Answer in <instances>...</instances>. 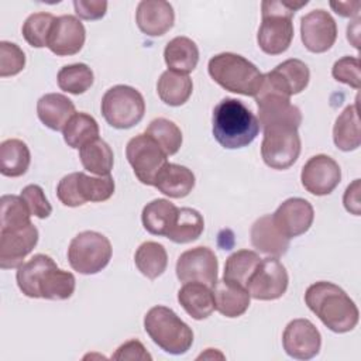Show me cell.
<instances>
[{
  "label": "cell",
  "mask_w": 361,
  "mask_h": 361,
  "mask_svg": "<svg viewBox=\"0 0 361 361\" xmlns=\"http://www.w3.org/2000/svg\"><path fill=\"white\" fill-rule=\"evenodd\" d=\"M18 289L32 299L66 300L76 286L72 272L59 269L55 261L45 254H35L17 268Z\"/></svg>",
  "instance_id": "1"
},
{
  "label": "cell",
  "mask_w": 361,
  "mask_h": 361,
  "mask_svg": "<svg viewBox=\"0 0 361 361\" xmlns=\"http://www.w3.org/2000/svg\"><path fill=\"white\" fill-rule=\"evenodd\" d=\"M305 303L334 333H348L358 324L360 310L357 305L344 289L333 282L312 283L305 292Z\"/></svg>",
  "instance_id": "2"
},
{
  "label": "cell",
  "mask_w": 361,
  "mask_h": 361,
  "mask_svg": "<svg viewBox=\"0 0 361 361\" xmlns=\"http://www.w3.org/2000/svg\"><path fill=\"white\" fill-rule=\"evenodd\" d=\"M259 128L257 116L238 99L224 97L213 109V137L226 149L250 145L258 135Z\"/></svg>",
  "instance_id": "3"
},
{
  "label": "cell",
  "mask_w": 361,
  "mask_h": 361,
  "mask_svg": "<svg viewBox=\"0 0 361 361\" xmlns=\"http://www.w3.org/2000/svg\"><path fill=\"white\" fill-rule=\"evenodd\" d=\"M306 4V0H265L261 3L262 21L258 28L257 42L262 52L279 55L289 48L293 39L292 18Z\"/></svg>",
  "instance_id": "4"
},
{
  "label": "cell",
  "mask_w": 361,
  "mask_h": 361,
  "mask_svg": "<svg viewBox=\"0 0 361 361\" xmlns=\"http://www.w3.org/2000/svg\"><path fill=\"white\" fill-rule=\"evenodd\" d=\"M207 71L219 86L243 96H255L264 76L252 62L234 52L212 56Z\"/></svg>",
  "instance_id": "5"
},
{
  "label": "cell",
  "mask_w": 361,
  "mask_h": 361,
  "mask_svg": "<svg viewBox=\"0 0 361 361\" xmlns=\"http://www.w3.org/2000/svg\"><path fill=\"white\" fill-rule=\"evenodd\" d=\"M144 330L165 353L182 355L193 344L192 329L169 307L154 306L144 316Z\"/></svg>",
  "instance_id": "6"
},
{
  "label": "cell",
  "mask_w": 361,
  "mask_h": 361,
  "mask_svg": "<svg viewBox=\"0 0 361 361\" xmlns=\"http://www.w3.org/2000/svg\"><path fill=\"white\" fill-rule=\"evenodd\" d=\"M100 109L109 126L118 130H127L142 120L145 100L135 87L116 85L103 94Z\"/></svg>",
  "instance_id": "7"
},
{
  "label": "cell",
  "mask_w": 361,
  "mask_h": 361,
  "mask_svg": "<svg viewBox=\"0 0 361 361\" xmlns=\"http://www.w3.org/2000/svg\"><path fill=\"white\" fill-rule=\"evenodd\" d=\"M114 189L111 175L90 176L85 172H72L59 180L56 196L63 206L78 207L87 202H106L113 196Z\"/></svg>",
  "instance_id": "8"
},
{
  "label": "cell",
  "mask_w": 361,
  "mask_h": 361,
  "mask_svg": "<svg viewBox=\"0 0 361 361\" xmlns=\"http://www.w3.org/2000/svg\"><path fill=\"white\" fill-rule=\"evenodd\" d=\"M113 248L110 240L97 231L86 230L76 234L68 247V261L73 271L93 275L107 267Z\"/></svg>",
  "instance_id": "9"
},
{
  "label": "cell",
  "mask_w": 361,
  "mask_h": 361,
  "mask_svg": "<svg viewBox=\"0 0 361 361\" xmlns=\"http://www.w3.org/2000/svg\"><path fill=\"white\" fill-rule=\"evenodd\" d=\"M261 157L267 166L272 169H288L300 154L302 142L298 128L290 126H271L262 128Z\"/></svg>",
  "instance_id": "10"
},
{
  "label": "cell",
  "mask_w": 361,
  "mask_h": 361,
  "mask_svg": "<svg viewBox=\"0 0 361 361\" xmlns=\"http://www.w3.org/2000/svg\"><path fill=\"white\" fill-rule=\"evenodd\" d=\"M126 157L137 179L147 186H154L158 172L168 162V155L145 133L137 134L127 142Z\"/></svg>",
  "instance_id": "11"
},
{
  "label": "cell",
  "mask_w": 361,
  "mask_h": 361,
  "mask_svg": "<svg viewBox=\"0 0 361 361\" xmlns=\"http://www.w3.org/2000/svg\"><path fill=\"white\" fill-rule=\"evenodd\" d=\"M309 79L310 71L307 65L300 59L290 58L262 76L258 92L274 93L290 99V96L299 94L307 87Z\"/></svg>",
  "instance_id": "12"
},
{
  "label": "cell",
  "mask_w": 361,
  "mask_h": 361,
  "mask_svg": "<svg viewBox=\"0 0 361 361\" xmlns=\"http://www.w3.org/2000/svg\"><path fill=\"white\" fill-rule=\"evenodd\" d=\"M289 276L283 264L275 257L261 258L255 271L248 279L250 296L257 300H275L283 296L288 289Z\"/></svg>",
  "instance_id": "13"
},
{
  "label": "cell",
  "mask_w": 361,
  "mask_h": 361,
  "mask_svg": "<svg viewBox=\"0 0 361 361\" xmlns=\"http://www.w3.org/2000/svg\"><path fill=\"white\" fill-rule=\"evenodd\" d=\"M176 276L180 282H202L210 288L217 282L219 261L209 247H195L182 252L176 261Z\"/></svg>",
  "instance_id": "14"
},
{
  "label": "cell",
  "mask_w": 361,
  "mask_h": 361,
  "mask_svg": "<svg viewBox=\"0 0 361 361\" xmlns=\"http://www.w3.org/2000/svg\"><path fill=\"white\" fill-rule=\"evenodd\" d=\"M341 180L340 165L329 155L317 154L306 161L300 172L302 186L314 196L330 195Z\"/></svg>",
  "instance_id": "15"
},
{
  "label": "cell",
  "mask_w": 361,
  "mask_h": 361,
  "mask_svg": "<svg viewBox=\"0 0 361 361\" xmlns=\"http://www.w3.org/2000/svg\"><path fill=\"white\" fill-rule=\"evenodd\" d=\"M300 38L307 51L323 54L329 51L337 39V24L329 11L316 8L302 17Z\"/></svg>",
  "instance_id": "16"
},
{
  "label": "cell",
  "mask_w": 361,
  "mask_h": 361,
  "mask_svg": "<svg viewBox=\"0 0 361 361\" xmlns=\"http://www.w3.org/2000/svg\"><path fill=\"white\" fill-rule=\"evenodd\" d=\"M285 353L295 360H312L322 347V336L317 327L307 319H293L282 334Z\"/></svg>",
  "instance_id": "17"
},
{
  "label": "cell",
  "mask_w": 361,
  "mask_h": 361,
  "mask_svg": "<svg viewBox=\"0 0 361 361\" xmlns=\"http://www.w3.org/2000/svg\"><path fill=\"white\" fill-rule=\"evenodd\" d=\"M38 243V228L30 223L17 230L0 231V268H18Z\"/></svg>",
  "instance_id": "18"
},
{
  "label": "cell",
  "mask_w": 361,
  "mask_h": 361,
  "mask_svg": "<svg viewBox=\"0 0 361 361\" xmlns=\"http://www.w3.org/2000/svg\"><path fill=\"white\" fill-rule=\"evenodd\" d=\"M86 30L83 23L71 14L55 17L48 37V48L58 56L78 54L85 44Z\"/></svg>",
  "instance_id": "19"
},
{
  "label": "cell",
  "mask_w": 361,
  "mask_h": 361,
  "mask_svg": "<svg viewBox=\"0 0 361 361\" xmlns=\"http://www.w3.org/2000/svg\"><path fill=\"white\" fill-rule=\"evenodd\" d=\"M272 219L279 231L290 240L310 228L314 220V210L306 199L289 197L278 206Z\"/></svg>",
  "instance_id": "20"
},
{
  "label": "cell",
  "mask_w": 361,
  "mask_h": 361,
  "mask_svg": "<svg viewBox=\"0 0 361 361\" xmlns=\"http://www.w3.org/2000/svg\"><path fill=\"white\" fill-rule=\"evenodd\" d=\"M135 23L145 35L161 37L173 27V7L165 0H142L137 6Z\"/></svg>",
  "instance_id": "21"
},
{
  "label": "cell",
  "mask_w": 361,
  "mask_h": 361,
  "mask_svg": "<svg viewBox=\"0 0 361 361\" xmlns=\"http://www.w3.org/2000/svg\"><path fill=\"white\" fill-rule=\"evenodd\" d=\"M251 244L257 251L279 258L288 252L290 240L275 226L272 214H264L251 226Z\"/></svg>",
  "instance_id": "22"
},
{
  "label": "cell",
  "mask_w": 361,
  "mask_h": 361,
  "mask_svg": "<svg viewBox=\"0 0 361 361\" xmlns=\"http://www.w3.org/2000/svg\"><path fill=\"white\" fill-rule=\"evenodd\" d=\"M214 309L226 317H238L244 314L250 306V292L247 288L228 282L226 279H217L213 286Z\"/></svg>",
  "instance_id": "23"
},
{
  "label": "cell",
  "mask_w": 361,
  "mask_h": 361,
  "mask_svg": "<svg viewBox=\"0 0 361 361\" xmlns=\"http://www.w3.org/2000/svg\"><path fill=\"white\" fill-rule=\"evenodd\" d=\"M75 113L73 102L62 93H47L37 102L39 121L54 131H62Z\"/></svg>",
  "instance_id": "24"
},
{
  "label": "cell",
  "mask_w": 361,
  "mask_h": 361,
  "mask_svg": "<svg viewBox=\"0 0 361 361\" xmlns=\"http://www.w3.org/2000/svg\"><path fill=\"white\" fill-rule=\"evenodd\" d=\"M195 182V173L189 168L166 162L158 172L154 186L172 199H182L193 190Z\"/></svg>",
  "instance_id": "25"
},
{
  "label": "cell",
  "mask_w": 361,
  "mask_h": 361,
  "mask_svg": "<svg viewBox=\"0 0 361 361\" xmlns=\"http://www.w3.org/2000/svg\"><path fill=\"white\" fill-rule=\"evenodd\" d=\"M178 302L195 320L207 319L214 312L213 290L202 282H185L178 290Z\"/></svg>",
  "instance_id": "26"
},
{
  "label": "cell",
  "mask_w": 361,
  "mask_h": 361,
  "mask_svg": "<svg viewBox=\"0 0 361 361\" xmlns=\"http://www.w3.org/2000/svg\"><path fill=\"white\" fill-rule=\"evenodd\" d=\"M164 59L171 71L188 75L197 66L199 48L196 42L188 37H175L166 44Z\"/></svg>",
  "instance_id": "27"
},
{
  "label": "cell",
  "mask_w": 361,
  "mask_h": 361,
  "mask_svg": "<svg viewBox=\"0 0 361 361\" xmlns=\"http://www.w3.org/2000/svg\"><path fill=\"white\" fill-rule=\"evenodd\" d=\"M193 92V82L189 75L175 71H165L157 82V93L159 99L172 107L185 104Z\"/></svg>",
  "instance_id": "28"
},
{
  "label": "cell",
  "mask_w": 361,
  "mask_h": 361,
  "mask_svg": "<svg viewBox=\"0 0 361 361\" xmlns=\"http://www.w3.org/2000/svg\"><path fill=\"white\" fill-rule=\"evenodd\" d=\"M333 141L341 151H354L361 144L358 103L347 106L336 118L333 127Z\"/></svg>",
  "instance_id": "29"
},
{
  "label": "cell",
  "mask_w": 361,
  "mask_h": 361,
  "mask_svg": "<svg viewBox=\"0 0 361 361\" xmlns=\"http://www.w3.org/2000/svg\"><path fill=\"white\" fill-rule=\"evenodd\" d=\"M178 209L168 199H154L147 203L141 213V220L144 228L152 235H166L172 227Z\"/></svg>",
  "instance_id": "30"
},
{
  "label": "cell",
  "mask_w": 361,
  "mask_h": 361,
  "mask_svg": "<svg viewBox=\"0 0 361 361\" xmlns=\"http://www.w3.org/2000/svg\"><path fill=\"white\" fill-rule=\"evenodd\" d=\"M31 162L28 145L18 138H8L0 144V172L7 178L23 176Z\"/></svg>",
  "instance_id": "31"
},
{
  "label": "cell",
  "mask_w": 361,
  "mask_h": 361,
  "mask_svg": "<svg viewBox=\"0 0 361 361\" xmlns=\"http://www.w3.org/2000/svg\"><path fill=\"white\" fill-rule=\"evenodd\" d=\"M82 166L97 176L110 175L114 164V155L110 145L100 137L89 141L79 149Z\"/></svg>",
  "instance_id": "32"
},
{
  "label": "cell",
  "mask_w": 361,
  "mask_h": 361,
  "mask_svg": "<svg viewBox=\"0 0 361 361\" xmlns=\"http://www.w3.org/2000/svg\"><path fill=\"white\" fill-rule=\"evenodd\" d=\"M203 230V216L196 209L180 207L178 209L176 219L165 237L176 244H188L197 240Z\"/></svg>",
  "instance_id": "33"
},
{
  "label": "cell",
  "mask_w": 361,
  "mask_h": 361,
  "mask_svg": "<svg viewBox=\"0 0 361 361\" xmlns=\"http://www.w3.org/2000/svg\"><path fill=\"white\" fill-rule=\"evenodd\" d=\"M134 262L144 276L157 279L168 267V254L162 244L157 241H145L137 248Z\"/></svg>",
  "instance_id": "34"
},
{
  "label": "cell",
  "mask_w": 361,
  "mask_h": 361,
  "mask_svg": "<svg viewBox=\"0 0 361 361\" xmlns=\"http://www.w3.org/2000/svg\"><path fill=\"white\" fill-rule=\"evenodd\" d=\"M62 134L71 148L80 149L85 144L99 137V124L87 113H75L62 130Z\"/></svg>",
  "instance_id": "35"
},
{
  "label": "cell",
  "mask_w": 361,
  "mask_h": 361,
  "mask_svg": "<svg viewBox=\"0 0 361 361\" xmlns=\"http://www.w3.org/2000/svg\"><path fill=\"white\" fill-rule=\"evenodd\" d=\"M259 255L252 250H238L233 252L224 264L223 279L247 288L248 279L259 264Z\"/></svg>",
  "instance_id": "36"
},
{
  "label": "cell",
  "mask_w": 361,
  "mask_h": 361,
  "mask_svg": "<svg viewBox=\"0 0 361 361\" xmlns=\"http://www.w3.org/2000/svg\"><path fill=\"white\" fill-rule=\"evenodd\" d=\"M31 212L21 196L3 195L0 197V231L17 230L31 223Z\"/></svg>",
  "instance_id": "37"
},
{
  "label": "cell",
  "mask_w": 361,
  "mask_h": 361,
  "mask_svg": "<svg viewBox=\"0 0 361 361\" xmlns=\"http://www.w3.org/2000/svg\"><path fill=\"white\" fill-rule=\"evenodd\" d=\"M93 71L86 63H71L59 69L56 82L61 90L71 94H82L93 85Z\"/></svg>",
  "instance_id": "38"
},
{
  "label": "cell",
  "mask_w": 361,
  "mask_h": 361,
  "mask_svg": "<svg viewBox=\"0 0 361 361\" xmlns=\"http://www.w3.org/2000/svg\"><path fill=\"white\" fill-rule=\"evenodd\" d=\"M145 134L149 135L168 157L175 155L183 141L180 128L173 121L164 117L154 118L148 124Z\"/></svg>",
  "instance_id": "39"
},
{
  "label": "cell",
  "mask_w": 361,
  "mask_h": 361,
  "mask_svg": "<svg viewBox=\"0 0 361 361\" xmlns=\"http://www.w3.org/2000/svg\"><path fill=\"white\" fill-rule=\"evenodd\" d=\"M54 20L55 16L45 11L32 13L31 16H28L21 27V32L27 44L34 48L47 47Z\"/></svg>",
  "instance_id": "40"
},
{
  "label": "cell",
  "mask_w": 361,
  "mask_h": 361,
  "mask_svg": "<svg viewBox=\"0 0 361 361\" xmlns=\"http://www.w3.org/2000/svg\"><path fill=\"white\" fill-rule=\"evenodd\" d=\"M25 66V54L14 42H0V78L14 76Z\"/></svg>",
  "instance_id": "41"
},
{
  "label": "cell",
  "mask_w": 361,
  "mask_h": 361,
  "mask_svg": "<svg viewBox=\"0 0 361 361\" xmlns=\"http://www.w3.org/2000/svg\"><path fill=\"white\" fill-rule=\"evenodd\" d=\"M331 75L337 82L345 83L353 89L358 90L361 86L360 73V59L357 56L345 55L334 62L331 68Z\"/></svg>",
  "instance_id": "42"
},
{
  "label": "cell",
  "mask_w": 361,
  "mask_h": 361,
  "mask_svg": "<svg viewBox=\"0 0 361 361\" xmlns=\"http://www.w3.org/2000/svg\"><path fill=\"white\" fill-rule=\"evenodd\" d=\"M20 196L27 203L31 216H35L38 219H47L52 213V206L45 197V193L39 185H27L25 188H23Z\"/></svg>",
  "instance_id": "43"
},
{
  "label": "cell",
  "mask_w": 361,
  "mask_h": 361,
  "mask_svg": "<svg viewBox=\"0 0 361 361\" xmlns=\"http://www.w3.org/2000/svg\"><path fill=\"white\" fill-rule=\"evenodd\" d=\"M75 13L79 18L83 20H100L107 11V1L102 0H75L73 1Z\"/></svg>",
  "instance_id": "44"
},
{
  "label": "cell",
  "mask_w": 361,
  "mask_h": 361,
  "mask_svg": "<svg viewBox=\"0 0 361 361\" xmlns=\"http://www.w3.org/2000/svg\"><path fill=\"white\" fill-rule=\"evenodd\" d=\"M113 360H152L144 344L135 338L121 344L111 357Z\"/></svg>",
  "instance_id": "45"
},
{
  "label": "cell",
  "mask_w": 361,
  "mask_h": 361,
  "mask_svg": "<svg viewBox=\"0 0 361 361\" xmlns=\"http://www.w3.org/2000/svg\"><path fill=\"white\" fill-rule=\"evenodd\" d=\"M344 207L348 213L354 216H360V179H355L351 185L347 186L344 196H343Z\"/></svg>",
  "instance_id": "46"
},
{
  "label": "cell",
  "mask_w": 361,
  "mask_h": 361,
  "mask_svg": "<svg viewBox=\"0 0 361 361\" xmlns=\"http://www.w3.org/2000/svg\"><path fill=\"white\" fill-rule=\"evenodd\" d=\"M330 7L341 17H348V18L355 17V18H358L361 3L358 0H354V1H330Z\"/></svg>",
  "instance_id": "47"
},
{
  "label": "cell",
  "mask_w": 361,
  "mask_h": 361,
  "mask_svg": "<svg viewBox=\"0 0 361 361\" xmlns=\"http://www.w3.org/2000/svg\"><path fill=\"white\" fill-rule=\"evenodd\" d=\"M360 17L355 18L351 24L347 27V39L357 48L360 49Z\"/></svg>",
  "instance_id": "48"
}]
</instances>
